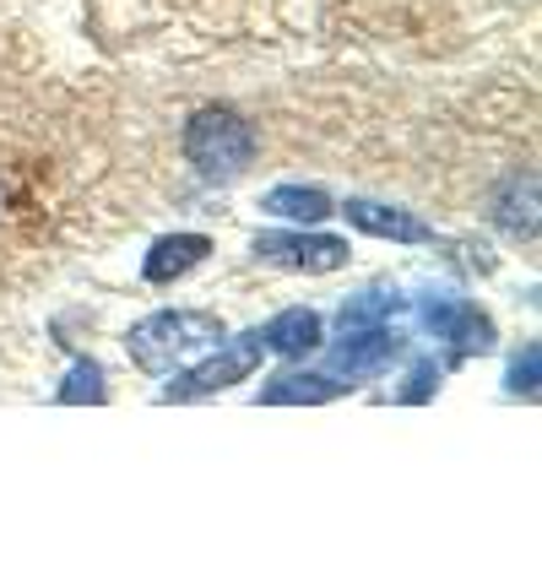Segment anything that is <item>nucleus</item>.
Returning <instances> with one entry per match:
<instances>
[{"instance_id": "obj_7", "label": "nucleus", "mask_w": 542, "mask_h": 569, "mask_svg": "<svg viewBox=\"0 0 542 569\" xmlns=\"http://www.w3.org/2000/svg\"><path fill=\"white\" fill-rule=\"evenodd\" d=\"M212 256V239L207 233H174V239H158L152 244V256H147V282H174V277H184L190 266H201Z\"/></svg>"}, {"instance_id": "obj_5", "label": "nucleus", "mask_w": 542, "mask_h": 569, "mask_svg": "<svg viewBox=\"0 0 542 569\" xmlns=\"http://www.w3.org/2000/svg\"><path fill=\"white\" fill-rule=\"evenodd\" d=\"M255 256L271 266H288V271H337L348 266V239H331V233H261L255 239Z\"/></svg>"}, {"instance_id": "obj_8", "label": "nucleus", "mask_w": 542, "mask_h": 569, "mask_svg": "<svg viewBox=\"0 0 542 569\" xmlns=\"http://www.w3.org/2000/svg\"><path fill=\"white\" fill-rule=\"evenodd\" d=\"M261 337H267V348L282 352V358H304V352L320 348V315L315 309H282Z\"/></svg>"}, {"instance_id": "obj_11", "label": "nucleus", "mask_w": 542, "mask_h": 569, "mask_svg": "<svg viewBox=\"0 0 542 569\" xmlns=\"http://www.w3.org/2000/svg\"><path fill=\"white\" fill-rule=\"evenodd\" d=\"M445 342H455V352H461V358H472V352H489V348H494V326H489L478 309L466 305V309H461V320L451 326V337H445Z\"/></svg>"}, {"instance_id": "obj_3", "label": "nucleus", "mask_w": 542, "mask_h": 569, "mask_svg": "<svg viewBox=\"0 0 542 569\" xmlns=\"http://www.w3.org/2000/svg\"><path fill=\"white\" fill-rule=\"evenodd\" d=\"M261 358H267V337L261 331H244V337H233V342H218V352L207 358V363H195L190 375H180L163 401H201V396H218L228 386H239V380H250L255 369H261Z\"/></svg>"}, {"instance_id": "obj_14", "label": "nucleus", "mask_w": 542, "mask_h": 569, "mask_svg": "<svg viewBox=\"0 0 542 569\" xmlns=\"http://www.w3.org/2000/svg\"><path fill=\"white\" fill-rule=\"evenodd\" d=\"M538 363H542V352H538V348H526L521 358H515V363H510V391L526 396V401L538 396Z\"/></svg>"}, {"instance_id": "obj_15", "label": "nucleus", "mask_w": 542, "mask_h": 569, "mask_svg": "<svg viewBox=\"0 0 542 569\" xmlns=\"http://www.w3.org/2000/svg\"><path fill=\"white\" fill-rule=\"evenodd\" d=\"M461 299H429V305H423V320H429V331H434V337H451V326L455 320H461Z\"/></svg>"}, {"instance_id": "obj_1", "label": "nucleus", "mask_w": 542, "mask_h": 569, "mask_svg": "<svg viewBox=\"0 0 542 569\" xmlns=\"http://www.w3.org/2000/svg\"><path fill=\"white\" fill-rule=\"evenodd\" d=\"M218 342H223V320H218V315H201V309L152 315V320L131 326V337H126L131 358L147 369V375H169L174 363H184V358H195V352H207V348H218Z\"/></svg>"}, {"instance_id": "obj_9", "label": "nucleus", "mask_w": 542, "mask_h": 569, "mask_svg": "<svg viewBox=\"0 0 542 569\" xmlns=\"http://www.w3.org/2000/svg\"><path fill=\"white\" fill-rule=\"evenodd\" d=\"M261 212L288 218V222H325L331 218V196L315 190V184H277V190H267Z\"/></svg>"}, {"instance_id": "obj_16", "label": "nucleus", "mask_w": 542, "mask_h": 569, "mask_svg": "<svg viewBox=\"0 0 542 569\" xmlns=\"http://www.w3.org/2000/svg\"><path fill=\"white\" fill-rule=\"evenodd\" d=\"M434 386H440V369H434V363H418V369H412V380H406L402 401H423Z\"/></svg>"}, {"instance_id": "obj_12", "label": "nucleus", "mask_w": 542, "mask_h": 569, "mask_svg": "<svg viewBox=\"0 0 542 569\" xmlns=\"http://www.w3.org/2000/svg\"><path fill=\"white\" fill-rule=\"evenodd\" d=\"M402 299L397 293H363L359 305L342 309V331H359V326H374V320H385V315H397Z\"/></svg>"}, {"instance_id": "obj_10", "label": "nucleus", "mask_w": 542, "mask_h": 569, "mask_svg": "<svg viewBox=\"0 0 542 569\" xmlns=\"http://www.w3.org/2000/svg\"><path fill=\"white\" fill-rule=\"evenodd\" d=\"M342 391H353V386H337V380H325V375H282V380H271L267 391H261V401H271V407H288V401H337Z\"/></svg>"}, {"instance_id": "obj_2", "label": "nucleus", "mask_w": 542, "mask_h": 569, "mask_svg": "<svg viewBox=\"0 0 542 569\" xmlns=\"http://www.w3.org/2000/svg\"><path fill=\"white\" fill-rule=\"evenodd\" d=\"M184 158L201 179H239L255 163V131L233 109H201L184 126Z\"/></svg>"}, {"instance_id": "obj_6", "label": "nucleus", "mask_w": 542, "mask_h": 569, "mask_svg": "<svg viewBox=\"0 0 542 569\" xmlns=\"http://www.w3.org/2000/svg\"><path fill=\"white\" fill-rule=\"evenodd\" d=\"M342 218L353 222V228H363V233H374V239H402V244L429 239V222H418L402 207H380V201H348Z\"/></svg>"}, {"instance_id": "obj_4", "label": "nucleus", "mask_w": 542, "mask_h": 569, "mask_svg": "<svg viewBox=\"0 0 542 569\" xmlns=\"http://www.w3.org/2000/svg\"><path fill=\"white\" fill-rule=\"evenodd\" d=\"M397 358H402V337H397V331H385V326H359V331H348V337L331 348L325 363H331V375H337V380L359 386V380L385 375Z\"/></svg>"}, {"instance_id": "obj_13", "label": "nucleus", "mask_w": 542, "mask_h": 569, "mask_svg": "<svg viewBox=\"0 0 542 569\" xmlns=\"http://www.w3.org/2000/svg\"><path fill=\"white\" fill-rule=\"evenodd\" d=\"M60 401H103V369L98 363H77L71 375H66V386H60Z\"/></svg>"}]
</instances>
